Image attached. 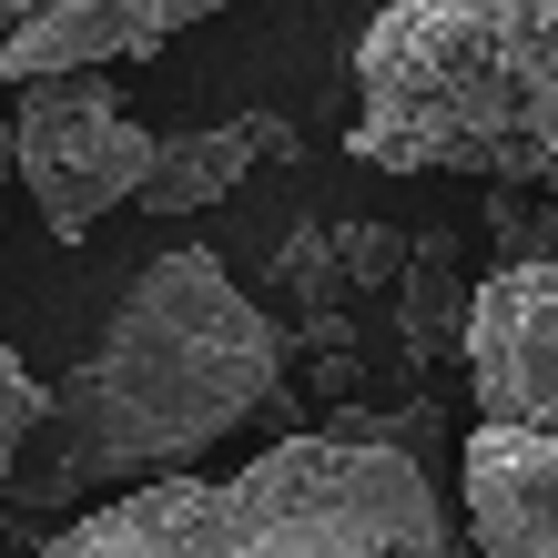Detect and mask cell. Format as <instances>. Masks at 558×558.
Here are the masks:
<instances>
[{
	"label": "cell",
	"instance_id": "obj_1",
	"mask_svg": "<svg viewBox=\"0 0 558 558\" xmlns=\"http://www.w3.org/2000/svg\"><path fill=\"white\" fill-rule=\"evenodd\" d=\"M284 397V325L234 284L214 244L143 254L102 305L92 345L61 366L41 437L11 457L21 508H82L102 487L183 477L214 437Z\"/></svg>",
	"mask_w": 558,
	"mask_h": 558
},
{
	"label": "cell",
	"instance_id": "obj_2",
	"mask_svg": "<svg viewBox=\"0 0 558 558\" xmlns=\"http://www.w3.org/2000/svg\"><path fill=\"white\" fill-rule=\"evenodd\" d=\"M31 558H457V518L416 447L294 426L244 477H153Z\"/></svg>",
	"mask_w": 558,
	"mask_h": 558
},
{
	"label": "cell",
	"instance_id": "obj_3",
	"mask_svg": "<svg viewBox=\"0 0 558 558\" xmlns=\"http://www.w3.org/2000/svg\"><path fill=\"white\" fill-rule=\"evenodd\" d=\"M355 162L558 193V0H397L355 41Z\"/></svg>",
	"mask_w": 558,
	"mask_h": 558
},
{
	"label": "cell",
	"instance_id": "obj_4",
	"mask_svg": "<svg viewBox=\"0 0 558 558\" xmlns=\"http://www.w3.org/2000/svg\"><path fill=\"white\" fill-rule=\"evenodd\" d=\"M21 112H11V162L31 183V204L61 244H82L112 204H143L153 183V133L122 112V92L102 72H41V82H11Z\"/></svg>",
	"mask_w": 558,
	"mask_h": 558
},
{
	"label": "cell",
	"instance_id": "obj_5",
	"mask_svg": "<svg viewBox=\"0 0 558 558\" xmlns=\"http://www.w3.org/2000/svg\"><path fill=\"white\" fill-rule=\"evenodd\" d=\"M468 397L498 426H558V265H498L477 275L468 315Z\"/></svg>",
	"mask_w": 558,
	"mask_h": 558
},
{
	"label": "cell",
	"instance_id": "obj_6",
	"mask_svg": "<svg viewBox=\"0 0 558 558\" xmlns=\"http://www.w3.org/2000/svg\"><path fill=\"white\" fill-rule=\"evenodd\" d=\"M457 498L487 558H558V426L477 416V437L457 447Z\"/></svg>",
	"mask_w": 558,
	"mask_h": 558
},
{
	"label": "cell",
	"instance_id": "obj_7",
	"mask_svg": "<svg viewBox=\"0 0 558 558\" xmlns=\"http://www.w3.org/2000/svg\"><path fill=\"white\" fill-rule=\"evenodd\" d=\"M234 11V0H41L31 21H11L0 72L41 82V72H102V61H153L173 31Z\"/></svg>",
	"mask_w": 558,
	"mask_h": 558
},
{
	"label": "cell",
	"instance_id": "obj_8",
	"mask_svg": "<svg viewBox=\"0 0 558 558\" xmlns=\"http://www.w3.org/2000/svg\"><path fill=\"white\" fill-rule=\"evenodd\" d=\"M244 162H254V133L244 122H204V133H162L153 153V183H143V214H214L223 193H244Z\"/></svg>",
	"mask_w": 558,
	"mask_h": 558
},
{
	"label": "cell",
	"instance_id": "obj_9",
	"mask_svg": "<svg viewBox=\"0 0 558 558\" xmlns=\"http://www.w3.org/2000/svg\"><path fill=\"white\" fill-rule=\"evenodd\" d=\"M487 234H498V265H558V193L487 183Z\"/></svg>",
	"mask_w": 558,
	"mask_h": 558
},
{
	"label": "cell",
	"instance_id": "obj_10",
	"mask_svg": "<svg viewBox=\"0 0 558 558\" xmlns=\"http://www.w3.org/2000/svg\"><path fill=\"white\" fill-rule=\"evenodd\" d=\"M336 254H345V284L355 294H397L407 284V234H386V223H336Z\"/></svg>",
	"mask_w": 558,
	"mask_h": 558
},
{
	"label": "cell",
	"instance_id": "obj_11",
	"mask_svg": "<svg viewBox=\"0 0 558 558\" xmlns=\"http://www.w3.org/2000/svg\"><path fill=\"white\" fill-rule=\"evenodd\" d=\"M51 416V386L31 376V355H0V457H21Z\"/></svg>",
	"mask_w": 558,
	"mask_h": 558
},
{
	"label": "cell",
	"instance_id": "obj_12",
	"mask_svg": "<svg viewBox=\"0 0 558 558\" xmlns=\"http://www.w3.org/2000/svg\"><path fill=\"white\" fill-rule=\"evenodd\" d=\"M244 133H254V153H265V162H294V153H305V133H294L284 112H244Z\"/></svg>",
	"mask_w": 558,
	"mask_h": 558
},
{
	"label": "cell",
	"instance_id": "obj_13",
	"mask_svg": "<svg viewBox=\"0 0 558 558\" xmlns=\"http://www.w3.org/2000/svg\"><path fill=\"white\" fill-rule=\"evenodd\" d=\"M0 11H11V21H31V11H41V0H0Z\"/></svg>",
	"mask_w": 558,
	"mask_h": 558
}]
</instances>
